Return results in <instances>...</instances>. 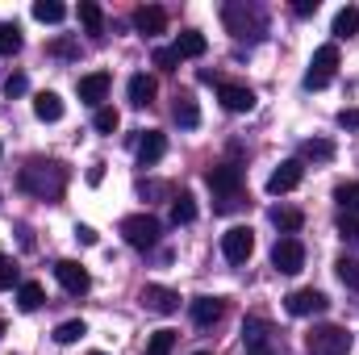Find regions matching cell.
<instances>
[{
	"instance_id": "6da1fadb",
	"label": "cell",
	"mask_w": 359,
	"mask_h": 355,
	"mask_svg": "<svg viewBox=\"0 0 359 355\" xmlns=\"http://www.w3.org/2000/svg\"><path fill=\"white\" fill-rule=\"evenodd\" d=\"M205 184H209V188H213V196H217V213H230V209L238 205L243 168H234V163H217V168H209Z\"/></svg>"
},
{
	"instance_id": "7a4b0ae2",
	"label": "cell",
	"mask_w": 359,
	"mask_h": 355,
	"mask_svg": "<svg viewBox=\"0 0 359 355\" xmlns=\"http://www.w3.org/2000/svg\"><path fill=\"white\" fill-rule=\"evenodd\" d=\"M63 184H67V172L59 163H29L21 172V188L25 192H38V196H59Z\"/></svg>"
},
{
	"instance_id": "3957f363",
	"label": "cell",
	"mask_w": 359,
	"mask_h": 355,
	"mask_svg": "<svg viewBox=\"0 0 359 355\" xmlns=\"http://www.w3.org/2000/svg\"><path fill=\"white\" fill-rule=\"evenodd\" d=\"M121 239H126L130 247L147 251V247H155V243H159V222H155L151 213H130V217L121 222Z\"/></svg>"
},
{
	"instance_id": "277c9868",
	"label": "cell",
	"mask_w": 359,
	"mask_h": 355,
	"mask_svg": "<svg viewBox=\"0 0 359 355\" xmlns=\"http://www.w3.org/2000/svg\"><path fill=\"white\" fill-rule=\"evenodd\" d=\"M334 67H339V46H334V42L318 46V51H313V63H309V72H305V88H326V84L334 80Z\"/></svg>"
},
{
	"instance_id": "5b68a950",
	"label": "cell",
	"mask_w": 359,
	"mask_h": 355,
	"mask_svg": "<svg viewBox=\"0 0 359 355\" xmlns=\"http://www.w3.org/2000/svg\"><path fill=\"white\" fill-rule=\"evenodd\" d=\"M351 351V335L339 326H318L309 330V355H347Z\"/></svg>"
},
{
	"instance_id": "8992f818",
	"label": "cell",
	"mask_w": 359,
	"mask_h": 355,
	"mask_svg": "<svg viewBox=\"0 0 359 355\" xmlns=\"http://www.w3.org/2000/svg\"><path fill=\"white\" fill-rule=\"evenodd\" d=\"M251 251H255V230H251V226H230V230L222 234V255H226L230 264H247Z\"/></svg>"
},
{
	"instance_id": "52a82bcc",
	"label": "cell",
	"mask_w": 359,
	"mask_h": 355,
	"mask_svg": "<svg viewBox=\"0 0 359 355\" xmlns=\"http://www.w3.org/2000/svg\"><path fill=\"white\" fill-rule=\"evenodd\" d=\"M271 267L284 272V276L301 272V267H305V247H301V239H292V234L276 239V247H271Z\"/></svg>"
},
{
	"instance_id": "ba28073f",
	"label": "cell",
	"mask_w": 359,
	"mask_h": 355,
	"mask_svg": "<svg viewBox=\"0 0 359 355\" xmlns=\"http://www.w3.org/2000/svg\"><path fill=\"white\" fill-rule=\"evenodd\" d=\"M226 25L238 34V38H247V34H259L264 29V13L259 8H243V4H226Z\"/></svg>"
},
{
	"instance_id": "9c48e42d",
	"label": "cell",
	"mask_w": 359,
	"mask_h": 355,
	"mask_svg": "<svg viewBox=\"0 0 359 355\" xmlns=\"http://www.w3.org/2000/svg\"><path fill=\"white\" fill-rule=\"evenodd\" d=\"M288 314L292 318H313V314H322L330 301H326V293H318V288H297V293H288Z\"/></svg>"
},
{
	"instance_id": "30bf717a",
	"label": "cell",
	"mask_w": 359,
	"mask_h": 355,
	"mask_svg": "<svg viewBox=\"0 0 359 355\" xmlns=\"http://www.w3.org/2000/svg\"><path fill=\"white\" fill-rule=\"evenodd\" d=\"M55 276H59V284H63V288H67L72 297L88 293V284H92L88 267H84V264H76V260H59V264H55Z\"/></svg>"
},
{
	"instance_id": "8fae6325",
	"label": "cell",
	"mask_w": 359,
	"mask_h": 355,
	"mask_svg": "<svg viewBox=\"0 0 359 355\" xmlns=\"http://www.w3.org/2000/svg\"><path fill=\"white\" fill-rule=\"evenodd\" d=\"M134 29H138L142 38H155V34L168 29V13H163L159 4H142V8H134Z\"/></svg>"
},
{
	"instance_id": "7c38bea8",
	"label": "cell",
	"mask_w": 359,
	"mask_h": 355,
	"mask_svg": "<svg viewBox=\"0 0 359 355\" xmlns=\"http://www.w3.org/2000/svg\"><path fill=\"white\" fill-rule=\"evenodd\" d=\"M142 305H147L151 314H176L180 309V293L163 288V284H147V288H142Z\"/></svg>"
},
{
	"instance_id": "4fadbf2b",
	"label": "cell",
	"mask_w": 359,
	"mask_h": 355,
	"mask_svg": "<svg viewBox=\"0 0 359 355\" xmlns=\"http://www.w3.org/2000/svg\"><path fill=\"white\" fill-rule=\"evenodd\" d=\"M301 176H305V168H301L297 159H288V163H280V168L268 176V192H271V196H280V192H292V188L301 184Z\"/></svg>"
},
{
	"instance_id": "5bb4252c",
	"label": "cell",
	"mask_w": 359,
	"mask_h": 355,
	"mask_svg": "<svg viewBox=\"0 0 359 355\" xmlns=\"http://www.w3.org/2000/svg\"><path fill=\"white\" fill-rule=\"evenodd\" d=\"M217 96H222V105L230 113H251L255 109V92L247 84H217Z\"/></svg>"
},
{
	"instance_id": "9a60e30c",
	"label": "cell",
	"mask_w": 359,
	"mask_h": 355,
	"mask_svg": "<svg viewBox=\"0 0 359 355\" xmlns=\"http://www.w3.org/2000/svg\"><path fill=\"white\" fill-rule=\"evenodd\" d=\"M163 151H168V138H163L159 130H147L142 142H138V163H142V168H155V163L163 159Z\"/></svg>"
},
{
	"instance_id": "2e32d148",
	"label": "cell",
	"mask_w": 359,
	"mask_h": 355,
	"mask_svg": "<svg viewBox=\"0 0 359 355\" xmlns=\"http://www.w3.org/2000/svg\"><path fill=\"white\" fill-rule=\"evenodd\" d=\"M109 84H113V80H109L104 72H92V76H84V80H80V100L100 109V100L109 96Z\"/></svg>"
},
{
	"instance_id": "e0dca14e",
	"label": "cell",
	"mask_w": 359,
	"mask_h": 355,
	"mask_svg": "<svg viewBox=\"0 0 359 355\" xmlns=\"http://www.w3.org/2000/svg\"><path fill=\"white\" fill-rule=\"evenodd\" d=\"M188 314H192L196 326H213V322L222 318V297H196V301L188 305Z\"/></svg>"
},
{
	"instance_id": "ac0fdd59",
	"label": "cell",
	"mask_w": 359,
	"mask_h": 355,
	"mask_svg": "<svg viewBox=\"0 0 359 355\" xmlns=\"http://www.w3.org/2000/svg\"><path fill=\"white\" fill-rule=\"evenodd\" d=\"M172 51H176L180 59H201V55L209 51V42H205V34H201V29H184Z\"/></svg>"
},
{
	"instance_id": "d6986e66",
	"label": "cell",
	"mask_w": 359,
	"mask_h": 355,
	"mask_svg": "<svg viewBox=\"0 0 359 355\" xmlns=\"http://www.w3.org/2000/svg\"><path fill=\"white\" fill-rule=\"evenodd\" d=\"M34 117H38V121H59V117H63L59 92H38V96H34Z\"/></svg>"
},
{
	"instance_id": "ffe728a7",
	"label": "cell",
	"mask_w": 359,
	"mask_h": 355,
	"mask_svg": "<svg viewBox=\"0 0 359 355\" xmlns=\"http://www.w3.org/2000/svg\"><path fill=\"white\" fill-rule=\"evenodd\" d=\"M271 222H276V230L297 234V230L305 226V213H301V209H288V205H276V209H271Z\"/></svg>"
},
{
	"instance_id": "44dd1931",
	"label": "cell",
	"mask_w": 359,
	"mask_h": 355,
	"mask_svg": "<svg viewBox=\"0 0 359 355\" xmlns=\"http://www.w3.org/2000/svg\"><path fill=\"white\" fill-rule=\"evenodd\" d=\"M172 113H176V121L184 126V130H192V126L201 121V109H196V96H192V92H180V96H176V109H172Z\"/></svg>"
},
{
	"instance_id": "7402d4cb",
	"label": "cell",
	"mask_w": 359,
	"mask_h": 355,
	"mask_svg": "<svg viewBox=\"0 0 359 355\" xmlns=\"http://www.w3.org/2000/svg\"><path fill=\"white\" fill-rule=\"evenodd\" d=\"M130 100H134L138 109H142V105H151V100H155V80H151V76H142V72H138V76H130Z\"/></svg>"
},
{
	"instance_id": "603a6c76",
	"label": "cell",
	"mask_w": 359,
	"mask_h": 355,
	"mask_svg": "<svg viewBox=\"0 0 359 355\" xmlns=\"http://www.w3.org/2000/svg\"><path fill=\"white\" fill-rule=\"evenodd\" d=\"M84 335H88V326H84L80 318H72V322H59V326H55V343H63V347L80 343Z\"/></svg>"
},
{
	"instance_id": "cb8c5ba5",
	"label": "cell",
	"mask_w": 359,
	"mask_h": 355,
	"mask_svg": "<svg viewBox=\"0 0 359 355\" xmlns=\"http://www.w3.org/2000/svg\"><path fill=\"white\" fill-rule=\"evenodd\" d=\"M334 34H339V38L359 34V8H355V4H347V8H339V13H334Z\"/></svg>"
},
{
	"instance_id": "d4e9b609",
	"label": "cell",
	"mask_w": 359,
	"mask_h": 355,
	"mask_svg": "<svg viewBox=\"0 0 359 355\" xmlns=\"http://www.w3.org/2000/svg\"><path fill=\"white\" fill-rule=\"evenodd\" d=\"M34 17H38L42 25H59V21L67 17V8H63L59 0H38V4H34Z\"/></svg>"
},
{
	"instance_id": "484cf974",
	"label": "cell",
	"mask_w": 359,
	"mask_h": 355,
	"mask_svg": "<svg viewBox=\"0 0 359 355\" xmlns=\"http://www.w3.org/2000/svg\"><path fill=\"white\" fill-rule=\"evenodd\" d=\"M17 305H21L25 314H34V309L42 305V284H34V280H25V284H17Z\"/></svg>"
},
{
	"instance_id": "4316f807",
	"label": "cell",
	"mask_w": 359,
	"mask_h": 355,
	"mask_svg": "<svg viewBox=\"0 0 359 355\" xmlns=\"http://www.w3.org/2000/svg\"><path fill=\"white\" fill-rule=\"evenodd\" d=\"M243 339H247V351H251V347H268V322H264V318H251V322L243 326Z\"/></svg>"
},
{
	"instance_id": "83f0119b",
	"label": "cell",
	"mask_w": 359,
	"mask_h": 355,
	"mask_svg": "<svg viewBox=\"0 0 359 355\" xmlns=\"http://www.w3.org/2000/svg\"><path fill=\"white\" fill-rule=\"evenodd\" d=\"M17 51H21V29L8 25V21H0V59H8Z\"/></svg>"
},
{
	"instance_id": "f1b7e54d",
	"label": "cell",
	"mask_w": 359,
	"mask_h": 355,
	"mask_svg": "<svg viewBox=\"0 0 359 355\" xmlns=\"http://www.w3.org/2000/svg\"><path fill=\"white\" fill-rule=\"evenodd\" d=\"M172 347H176V330H155L147 339V355H172Z\"/></svg>"
},
{
	"instance_id": "f546056e",
	"label": "cell",
	"mask_w": 359,
	"mask_h": 355,
	"mask_svg": "<svg viewBox=\"0 0 359 355\" xmlns=\"http://www.w3.org/2000/svg\"><path fill=\"white\" fill-rule=\"evenodd\" d=\"M80 25H84L88 34H104V17H100V8H96L92 0L80 4Z\"/></svg>"
},
{
	"instance_id": "4dcf8cb0",
	"label": "cell",
	"mask_w": 359,
	"mask_h": 355,
	"mask_svg": "<svg viewBox=\"0 0 359 355\" xmlns=\"http://www.w3.org/2000/svg\"><path fill=\"white\" fill-rule=\"evenodd\" d=\"M92 126H96V134H113V130L121 126V117H117V109L100 105V109H96V117H92Z\"/></svg>"
},
{
	"instance_id": "1f68e13d",
	"label": "cell",
	"mask_w": 359,
	"mask_h": 355,
	"mask_svg": "<svg viewBox=\"0 0 359 355\" xmlns=\"http://www.w3.org/2000/svg\"><path fill=\"white\" fill-rule=\"evenodd\" d=\"M301 155H305V159H322V163H326V159H334V142H326V138H309V142L301 147Z\"/></svg>"
},
{
	"instance_id": "d6a6232c",
	"label": "cell",
	"mask_w": 359,
	"mask_h": 355,
	"mask_svg": "<svg viewBox=\"0 0 359 355\" xmlns=\"http://www.w3.org/2000/svg\"><path fill=\"white\" fill-rule=\"evenodd\" d=\"M192 217H196V201L184 192V196H176V205H172V222H176V226H188Z\"/></svg>"
},
{
	"instance_id": "836d02e7",
	"label": "cell",
	"mask_w": 359,
	"mask_h": 355,
	"mask_svg": "<svg viewBox=\"0 0 359 355\" xmlns=\"http://www.w3.org/2000/svg\"><path fill=\"white\" fill-rule=\"evenodd\" d=\"M334 201L343 205V213H359V184H339Z\"/></svg>"
},
{
	"instance_id": "e575fe53",
	"label": "cell",
	"mask_w": 359,
	"mask_h": 355,
	"mask_svg": "<svg viewBox=\"0 0 359 355\" xmlns=\"http://www.w3.org/2000/svg\"><path fill=\"white\" fill-rule=\"evenodd\" d=\"M339 280H343V284H347V288H359V260H351V255H343V260H339Z\"/></svg>"
},
{
	"instance_id": "d590c367",
	"label": "cell",
	"mask_w": 359,
	"mask_h": 355,
	"mask_svg": "<svg viewBox=\"0 0 359 355\" xmlns=\"http://www.w3.org/2000/svg\"><path fill=\"white\" fill-rule=\"evenodd\" d=\"M339 234L347 243H359V213H339Z\"/></svg>"
},
{
	"instance_id": "8d00e7d4",
	"label": "cell",
	"mask_w": 359,
	"mask_h": 355,
	"mask_svg": "<svg viewBox=\"0 0 359 355\" xmlns=\"http://www.w3.org/2000/svg\"><path fill=\"white\" fill-rule=\"evenodd\" d=\"M13 284H17V264H13L8 255H0V293L13 288Z\"/></svg>"
},
{
	"instance_id": "74e56055",
	"label": "cell",
	"mask_w": 359,
	"mask_h": 355,
	"mask_svg": "<svg viewBox=\"0 0 359 355\" xmlns=\"http://www.w3.org/2000/svg\"><path fill=\"white\" fill-rule=\"evenodd\" d=\"M176 63H180V55L172 51V46H159V51H155V67H163V72H176Z\"/></svg>"
},
{
	"instance_id": "f35d334b",
	"label": "cell",
	"mask_w": 359,
	"mask_h": 355,
	"mask_svg": "<svg viewBox=\"0 0 359 355\" xmlns=\"http://www.w3.org/2000/svg\"><path fill=\"white\" fill-rule=\"evenodd\" d=\"M25 88H29V84H25V76H8V80H4V92H8V96H21Z\"/></svg>"
},
{
	"instance_id": "ab89813d",
	"label": "cell",
	"mask_w": 359,
	"mask_h": 355,
	"mask_svg": "<svg viewBox=\"0 0 359 355\" xmlns=\"http://www.w3.org/2000/svg\"><path fill=\"white\" fill-rule=\"evenodd\" d=\"M339 126L343 130H359V109H343L339 113Z\"/></svg>"
},
{
	"instance_id": "60d3db41",
	"label": "cell",
	"mask_w": 359,
	"mask_h": 355,
	"mask_svg": "<svg viewBox=\"0 0 359 355\" xmlns=\"http://www.w3.org/2000/svg\"><path fill=\"white\" fill-rule=\"evenodd\" d=\"M292 13H297V17H309V13H318V0H297Z\"/></svg>"
},
{
	"instance_id": "b9f144b4",
	"label": "cell",
	"mask_w": 359,
	"mask_h": 355,
	"mask_svg": "<svg viewBox=\"0 0 359 355\" xmlns=\"http://www.w3.org/2000/svg\"><path fill=\"white\" fill-rule=\"evenodd\" d=\"M76 239H80L84 247H92V243H96V230H92V226H76Z\"/></svg>"
},
{
	"instance_id": "7bdbcfd3",
	"label": "cell",
	"mask_w": 359,
	"mask_h": 355,
	"mask_svg": "<svg viewBox=\"0 0 359 355\" xmlns=\"http://www.w3.org/2000/svg\"><path fill=\"white\" fill-rule=\"evenodd\" d=\"M100 176H104V163L96 159V163H92V168H88V184H100Z\"/></svg>"
},
{
	"instance_id": "ee69618b",
	"label": "cell",
	"mask_w": 359,
	"mask_h": 355,
	"mask_svg": "<svg viewBox=\"0 0 359 355\" xmlns=\"http://www.w3.org/2000/svg\"><path fill=\"white\" fill-rule=\"evenodd\" d=\"M247 355H271V347H251Z\"/></svg>"
},
{
	"instance_id": "f6af8a7d",
	"label": "cell",
	"mask_w": 359,
	"mask_h": 355,
	"mask_svg": "<svg viewBox=\"0 0 359 355\" xmlns=\"http://www.w3.org/2000/svg\"><path fill=\"white\" fill-rule=\"evenodd\" d=\"M0 335H4V322H0Z\"/></svg>"
},
{
	"instance_id": "bcb514c9",
	"label": "cell",
	"mask_w": 359,
	"mask_h": 355,
	"mask_svg": "<svg viewBox=\"0 0 359 355\" xmlns=\"http://www.w3.org/2000/svg\"><path fill=\"white\" fill-rule=\"evenodd\" d=\"M92 355H104V351H92Z\"/></svg>"
},
{
	"instance_id": "7dc6e473",
	"label": "cell",
	"mask_w": 359,
	"mask_h": 355,
	"mask_svg": "<svg viewBox=\"0 0 359 355\" xmlns=\"http://www.w3.org/2000/svg\"><path fill=\"white\" fill-rule=\"evenodd\" d=\"M196 355H209V351H196Z\"/></svg>"
}]
</instances>
